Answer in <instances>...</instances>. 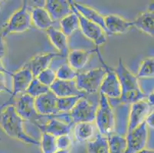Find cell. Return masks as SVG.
I'll return each mask as SVG.
<instances>
[{
	"label": "cell",
	"instance_id": "obj_1",
	"mask_svg": "<svg viewBox=\"0 0 154 153\" xmlns=\"http://www.w3.org/2000/svg\"><path fill=\"white\" fill-rule=\"evenodd\" d=\"M121 87V95L119 102L126 104H133L138 101L146 99V94L141 90L138 79L127 69L120 58L117 67L114 69Z\"/></svg>",
	"mask_w": 154,
	"mask_h": 153
},
{
	"label": "cell",
	"instance_id": "obj_2",
	"mask_svg": "<svg viewBox=\"0 0 154 153\" xmlns=\"http://www.w3.org/2000/svg\"><path fill=\"white\" fill-rule=\"evenodd\" d=\"M23 122L12 105H8L0 111V127L8 136L29 145H38L39 142L25 132Z\"/></svg>",
	"mask_w": 154,
	"mask_h": 153
},
{
	"label": "cell",
	"instance_id": "obj_3",
	"mask_svg": "<svg viewBox=\"0 0 154 153\" xmlns=\"http://www.w3.org/2000/svg\"><path fill=\"white\" fill-rule=\"evenodd\" d=\"M97 128L102 136L107 137L114 133L115 116L109 99L104 94L100 93L98 107L97 108L95 116Z\"/></svg>",
	"mask_w": 154,
	"mask_h": 153
},
{
	"label": "cell",
	"instance_id": "obj_4",
	"mask_svg": "<svg viewBox=\"0 0 154 153\" xmlns=\"http://www.w3.org/2000/svg\"><path fill=\"white\" fill-rule=\"evenodd\" d=\"M27 1H24L22 6L12 14L4 25L1 32L3 37L12 33H21L29 30L31 27V16L28 8Z\"/></svg>",
	"mask_w": 154,
	"mask_h": 153
},
{
	"label": "cell",
	"instance_id": "obj_5",
	"mask_svg": "<svg viewBox=\"0 0 154 153\" xmlns=\"http://www.w3.org/2000/svg\"><path fill=\"white\" fill-rule=\"evenodd\" d=\"M105 74L106 70L103 67L94 68L82 74H78L75 80L77 87L86 94L94 93L100 89Z\"/></svg>",
	"mask_w": 154,
	"mask_h": 153
},
{
	"label": "cell",
	"instance_id": "obj_6",
	"mask_svg": "<svg viewBox=\"0 0 154 153\" xmlns=\"http://www.w3.org/2000/svg\"><path fill=\"white\" fill-rule=\"evenodd\" d=\"M95 52L97 54L99 60L106 70V74L102 81L100 89H99L100 93L104 94L107 98L119 99L121 95V87H120V81H119L118 78L114 71V69L109 67L104 62L98 47L96 48Z\"/></svg>",
	"mask_w": 154,
	"mask_h": 153
},
{
	"label": "cell",
	"instance_id": "obj_7",
	"mask_svg": "<svg viewBox=\"0 0 154 153\" xmlns=\"http://www.w3.org/2000/svg\"><path fill=\"white\" fill-rule=\"evenodd\" d=\"M10 105H12L15 111L23 120H28L34 123L38 127L39 126L38 121L42 116L38 114L34 104V98L25 93L13 101Z\"/></svg>",
	"mask_w": 154,
	"mask_h": 153
},
{
	"label": "cell",
	"instance_id": "obj_8",
	"mask_svg": "<svg viewBox=\"0 0 154 153\" xmlns=\"http://www.w3.org/2000/svg\"><path fill=\"white\" fill-rule=\"evenodd\" d=\"M97 108L96 105L91 103L82 97L68 113L70 123L77 124L79 123H93L95 120Z\"/></svg>",
	"mask_w": 154,
	"mask_h": 153
},
{
	"label": "cell",
	"instance_id": "obj_9",
	"mask_svg": "<svg viewBox=\"0 0 154 153\" xmlns=\"http://www.w3.org/2000/svg\"><path fill=\"white\" fill-rule=\"evenodd\" d=\"M69 2L71 4L72 11L78 16V20H79V29H81L84 35L88 39L91 40L94 43L95 45L97 47L104 44L105 42L107 41V36L103 29L99 25L88 20L81 14L78 13L75 7L72 5L71 1H69Z\"/></svg>",
	"mask_w": 154,
	"mask_h": 153
},
{
	"label": "cell",
	"instance_id": "obj_10",
	"mask_svg": "<svg viewBox=\"0 0 154 153\" xmlns=\"http://www.w3.org/2000/svg\"><path fill=\"white\" fill-rule=\"evenodd\" d=\"M125 139L127 148L124 153H137L146 148L148 139V130L145 122L131 131L127 132Z\"/></svg>",
	"mask_w": 154,
	"mask_h": 153
},
{
	"label": "cell",
	"instance_id": "obj_11",
	"mask_svg": "<svg viewBox=\"0 0 154 153\" xmlns=\"http://www.w3.org/2000/svg\"><path fill=\"white\" fill-rule=\"evenodd\" d=\"M12 77V80H13V88H12L11 96L9 101L6 103H4L0 107H3L5 106H6L8 105H10L12 103L14 98L19 93H25L26 92L28 87L30 84L31 81L34 78L30 69L26 64L25 65V67H22V69L18 71L17 72L13 73Z\"/></svg>",
	"mask_w": 154,
	"mask_h": 153
},
{
	"label": "cell",
	"instance_id": "obj_12",
	"mask_svg": "<svg viewBox=\"0 0 154 153\" xmlns=\"http://www.w3.org/2000/svg\"><path fill=\"white\" fill-rule=\"evenodd\" d=\"M57 96L49 90L34 99V104L38 114L42 116H54L59 114L57 106Z\"/></svg>",
	"mask_w": 154,
	"mask_h": 153
},
{
	"label": "cell",
	"instance_id": "obj_13",
	"mask_svg": "<svg viewBox=\"0 0 154 153\" xmlns=\"http://www.w3.org/2000/svg\"><path fill=\"white\" fill-rule=\"evenodd\" d=\"M152 106H151L146 99L131 104L127 132L131 131L143 123L147 115L152 112Z\"/></svg>",
	"mask_w": 154,
	"mask_h": 153
},
{
	"label": "cell",
	"instance_id": "obj_14",
	"mask_svg": "<svg viewBox=\"0 0 154 153\" xmlns=\"http://www.w3.org/2000/svg\"><path fill=\"white\" fill-rule=\"evenodd\" d=\"M57 97H67L74 96H85V93L79 90L77 87L75 81H60L56 79L49 87Z\"/></svg>",
	"mask_w": 154,
	"mask_h": 153
},
{
	"label": "cell",
	"instance_id": "obj_15",
	"mask_svg": "<svg viewBox=\"0 0 154 153\" xmlns=\"http://www.w3.org/2000/svg\"><path fill=\"white\" fill-rule=\"evenodd\" d=\"M45 8L54 22L72 13L71 4L66 0H48L45 2Z\"/></svg>",
	"mask_w": 154,
	"mask_h": 153
},
{
	"label": "cell",
	"instance_id": "obj_16",
	"mask_svg": "<svg viewBox=\"0 0 154 153\" xmlns=\"http://www.w3.org/2000/svg\"><path fill=\"white\" fill-rule=\"evenodd\" d=\"M104 24L108 35H111L113 34L119 35L126 33L133 27L131 22L126 20L120 15L113 14L104 17Z\"/></svg>",
	"mask_w": 154,
	"mask_h": 153
},
{
	"label": "cell",
	"instance_id": "obj_17",
	"mask_svg": "<svg viewBox=\"0 0 154 153\" xmlns=\"http://www.w3.org/2000/svg\"><path fill=\"white\" fill-rule=\"evenodd\" d=\"M74 125L75 124L72 123H64L52 116L50 118L49 121L48 122L45 126L40 125L38 128L42 130V132H45L57 138L64 135H69Z\"/></svg>",
	"mask_w": 154,
	"mask_h": 153
},
{
	"label": "cell",
	"instance_id": "obj_18",
	"mask_svg": "<svg viewBox=\"0 0 154 153\" xmlns=\"http://www.w3.org/2000/svg\"><path fill=\"white\" fill-rule=\"evenodd\" d=\"M56 57H61L59 53H45V54H38L31 59L29 64L26 65L29 67L34 78H36L42 71L48 68L50 63Z\"/></svg>",
	"mask_w": 154,
	"mask_h": 153
},
{
	"label": "cell",
	"instance_id": "obj_19",
	"mask_svg": "<svg viewBox=\"0 0 154 153\" xmlns=\"http://www.w3.org/2000/svg\"><path fill=\"white\" fill-rule=\"evenodd\" d=\"M71 2L73 6L75 7V9L78 11V13L81 14L82 16L85 17V19H88V20L99 25L103 29L105 34L107 35V31L106 29L104 24V17L100 12H97L94 8L88 6L86 5H84V4L73 2V1H71Z\"/></svg>",
	"mask_w": 154,
	"mask_h": 153
},
{
	"label": "cell",
	"instance_id": "obj_20",
	"mask_svg": "<svg viewBox=\"0 0 154 153\" xmlns=\"http://www.w3.org/2000/svg\"><path fill=\"white\" fill-rule=\"evenodd\" d=\"M133 27H136L144 33L153 37L154 34V14L153 5L149 10L143 12L134 21L131 22Z\"/></svg>",
	"mask_w": 154,
	"mask_h": 153
},
{
	"label": "cell",
	"instance_id": "obj_21",
	"mask_svg": "<svg viewBox=\"0 0 154 153\" xmlns=\"http://www.w3.org/2000/svg\"><path fill=\"white\" fill-rule=\"evenodd\" d=\"M96 48L92 50H73L68 52V64L75 71L82 69L88 64L92 53L95 52Z\"/></svg>",
	"mask_w": 154,
	"mask_h": 153
},
{
	"label": "cell",
	"instance_id": "obj_22",
	"mask_svg": "<svg viewBox=\"0 0 154 153\" xmlns=\"http://www.w3.org/2000/svg\"><path fill=\"white\" fill-rule=\"evenodd\" d=\"M45 31L50 41L59 51V54H61L63 57H67L68 54L67 36L61 31L54 29L52 26Z\"/></svg>",
	"mask_w": 154,
	"mask_h": 153
},
{
	"label": "cell",
	"instance_id": "obj_23",
	"mask_svg": "<svg viewBox=\"0 0 154 153\" xmlns=\"http://www.w3.org/2000/svg\"><path fill=\"white\" fill-rule=\"evenodd\" d=\"M30 16L31 21L33 22L38 29L42 30H47L54 23V21L51 19L45 8L42 6H36L32 8Z\"/></svg>",
	"mask_w": 154,
	"mask_h": 153
},
{
	"label": "cell",
	"instance_id": "obj_24",
	"mask_svg": "<svg viewBox=\"0 0 154 153\" xmlns=\"http://www.w3.org/2000/svg\"><path fill=\"white\" fill-rule=\"evenodd\" d=\"M74 136L80 142H88L94 133V126L92 123H79L74 126Z\"/></svg>",
	"mask_w": 154,
	"mask_h": 153
},
{
	"label": "cell",
	"instance_id": "obj_25",
	"mask_svg": "<svg viewBox=\"0 0 154 153\" xmlns=\"http://www.w3.org/2000/svg\"><path fill=\"white\" fill-rule=\"evenodd\" d=\"M88 153H109V145L107 137L100 133L95 136L94 139L87 142Z\"/></svg>",
	"mask_w": 154,
	"mask_h": 153
},
{
	"label": "cell",
	"instance_id": "obj_26",
	"mask_svg": "<svg viewBox=\"0 0 154 153\" xmlns=\"http://www.w3.org/2000/svg\"><path fill=\"white\" fill-rule=\"evenodd\" d=\"M61 32L68 37L71 35L75 31L79 29V20L76 14L72 11V13L67 15L60 20Z\"/></svg>",
	"mask_w": 154,
	"mask_h": 153
},
{
	"label": "cell",
	"instance_id": "obj_27",
	"mask_svg": "<svg viewBox=\"0 0 154 153\" xmlns=\"http://www.w3.org/2000/svg\"><path fill=\"white\" fill-rule=\"evenodd\" d=\"M109 145V153H124L127 148L126 139L117 133H111L107 136Z\"/></svg>",
	"mask_w": 154,
	"mask_h": 153
},
{
	"label": "cell",
	"instance_id": "obj_28",
	"mask_svg": "<svg viewBox=\"0 0 154 153\" xmlns=\"http://www.w3.org/2000/svg\"><path fill=\"white\" fill-rule=\"evenodd\" d=\"M85 97L83 96H67V97H59L57 98V106L59 113H69L73 107L75 106L78 101L81 98Z\"/></svg>",
	"mask_w": 154,
	"mask_h": 153
},
{
	"label": "cell",
	"instance_id": "obj_29",
	"mask_svg": "<svg viewBox=\"0 0 154 153\" xmlns=\"http://www.w3.org/2000/svg\"><path fill=\"white\" fill-rule=\"evenodd\" d=\"M50 89L48 87L44 85L37 78H34L32 79V81H31L30 84L28 87L26 93L35 99V98L38 97V96L45 94V93H46Z\"/></svg>",
	"mask_w": 154,
	"mask_h": 153
},
{
	"label": "cell",
	"instance_id": "obj_30",
	"mask_svg": "<svg viewBox=\"0 0 154 153\" xmlns=\"http://www.w3.org/2000/svg\"><path fill=\"white\" fill-rule=\"evenodd\" d=\"M41 145L42 153H54L57 151L56 146V138L51 135L42 132V140L39 142Z\"/></svg>",
	"mask_w": 154,
	"mask_h": 153
},
{
	"label": "cell",
	"instance_id": "obj_31",
	"mask_svg": "<svg viewBox=\"0 0 154 153\" xmlns=\"http://www.w3.org/2000/svg\"><path fill=\"white\" fill-rule=\"evenodd\" d=\"M154 75V60L153 57H147L144 59L141 63L140 67L138 70L137 78H153Z\"/></svg>",
	"mask_w": 154,
	"mask_h": 153
},
{
	"label": "cell",
	"instance_id": "obj_32",
	"mask_svg": "<svg viewBox=\"0 0 154 153\" xmlns=\"http://www.w3.org/2000/svg\"><path fill=\"white\" fill-rule=\"evenodd\" d=\"M56 78L60 81H74L78 73L68 64H64L58 67L55 72Z\"/></svg>",
	"mask_w": 154,
	"mask_h": 153
},
{
	"label": "cell",
	"instance_id": "obj_33",
	"mask_svg": "<svg viewBox=\"0 0 154 153\" xmlns=\"http://www.w3.org/2000/svg\"><path fill=\"white\" fill-rule=\"evenodd\" d=\"M38 80L42 84H43L45 86L49 87L51 84L54 82L57 78H56V74L54 71L51 69V68H47L45 71H42L36 77Z\"/></svg>",
	"mask_w": 154,
	"mask_h": 153
},
{
	"label": "cell",
	"instance_id": "obj_34",
	"mask_svg": "<svg viewBox=\"0 0 154 153\" xmlns=\"http://www.w3.org/2000/svg\"><path fill=\"white\" fill-rule=\"evenodd\" d=\"M72 143L70 135H64L56 138V146L58 150H68Z\"/></svg>",
	"mask_w": 154,
	"mask_h": 153
},
{
	"label": "cell",
	"instance_id": "obj_35",
	"mask_svg": "<svg viewBox=\"0 0 154 153\" xmlns=\"http://www.w3.org/2000/svg\"><path fill=\"white\" fill-rule=\"evenodd\" d=\"M1 92H7L9 93H12V90L9 89L6 87L5 84V74L3 73H0V93Z\"/></svg>",
	"mask_w": 154,
	"mask_h": 153
},
{
	"label": "cell",
	"instance_id": "obj_36",
	"mask_svg": "<svg viewBox=\"0 0 154 153\" xmlns=\"http://www.w3.org/2000/svg\"><path fill=\"white\" fill-rule=\"evenodd\" d=\"M153 111H152L151 113H149V114L147 115V116L146 117L145 120H144V122H145V123L146 124V126L150 127L151 129H153Z\"/></svg>",
	"mask_w": 154,
	"mask_h": 153
},
{
	"label": "cell",
	"instance_id": "obj_37",
	"mask_svg": "<svg viewBox=\"0 0 154 153\" xmlns=\"http://www.w3.org/2000/svg\"><path fill=\"white\" fill-rule=\"evenodd\" d=\"M3 36L0 34V58L3 57L5 54V43Z\"/></svg>",
	"mask_w": 154,
	"mask_h": 153
},
{
	"label": "cell",
	"instance_id": "obj_38",
	"mask_svg": "<svg viewBox=\"0 0 154 153\" xmlns=\"http://www.w3.org/2000/svg\"><path fill=\"white\" fill-rule=\"evenodd\" d=\"M146 100L147 101V103H149L151 106H153V91H151L149 94L146 95Z\"/></svg>",
	"mask_w": 154,
	"mask_h": 153
},
{
	"label": "cell",
	"instance_id": "obj_39",
	"mask_svg": "<svg viewBox=\"0 0 154 153\" xmlns=\"http://www.w3.org/2000/svg\"><path fill=\"white\" fill-rule=\"evenodd\" d=\"M0 73H3L4 74H9L10 76H12V74H13V73H12V72H10L9 71H8V70H7L5 67H4L3 64H2V61H1V58H0Z\"/></svg>",
	"mask_w": 154,
	"mask_h": 153
},
{
	"label": "cell",
	"instance_id": "obj_40",
	"mask_svg": "<svg viewBox=\"0 0 154 153\" xmlns=\"http://www.w3.org/2000/svg\"><path fill=\"white\" fill-rule=\"evenodd\" d=\"M137 153H154L153 149H147V148H143L141 151H138Z\"/></svg>",
	"mask_w": 154,
	"mask_h": 153
},
{
	"label": "cell",
	"instance_id": "obj_41",
	"mask_svg": "<svg viewBox=\"0 0 154 153\" xmlns=\"http://www.w3.org/2000/svg\"><path fill=\"white\" fill-rule=\"evenodd\" d=\"M54 153H69V149L68 150H57Z\"/></svg>",
	"mask_w": 154,
	"mask_h": 153
}]
</instances>
